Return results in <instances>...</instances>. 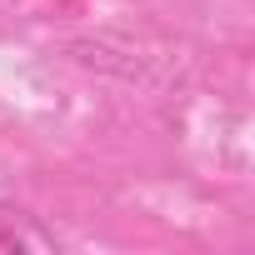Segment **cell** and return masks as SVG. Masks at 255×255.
Instances as JSON below:
<instances>
[{
    "label": "cell",
    "mask_w": 255,
    "mask_h": 255,
    "mask_svg": "<svg viewBox=\"0 0 255 255\" xmlns=\"http://www.w3.org/2000/svg\"><path fill=\"white\" fill-rule=\"evenodd\" d=\"M0 250H15V255L35 250V255H50V250H60V245H55V235H50L35 215H25V210H15V205H0Z\"/></svg>",
    "instance_id": "obj_1"
}]
</instances>
